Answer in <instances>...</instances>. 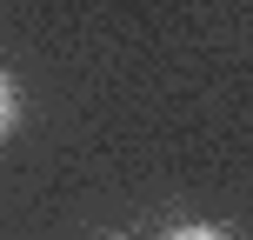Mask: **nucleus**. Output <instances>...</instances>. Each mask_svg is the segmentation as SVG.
I'll return each mask as SVG.
<instances>
[{"label":"nucleus","instance_id":"2","mask_svg":"<svg viewBox=\"0 0 253 240\" xmlns=\"http://www.w3.org/2000/svg\"><path fill=\"white\" fill-rule=\"evenodd\" d=\"M7 127H13V80L0 74V134H7Z\"/></svg>","mask_w":253,"mask_h":240},{"label":"nucleus","instance_id":"1","mask_svg":"<svg viewBox=\"0 0 253 240\" xmlns=\"http://www.w3.org/2000/svg\"><path fill=\"white\" fill-rule=\"evenodd\" d=\"M167 240H233V234H220V227H173Z\"/></svg>","mask_w":253,"mask_h":240}]
</instances>
